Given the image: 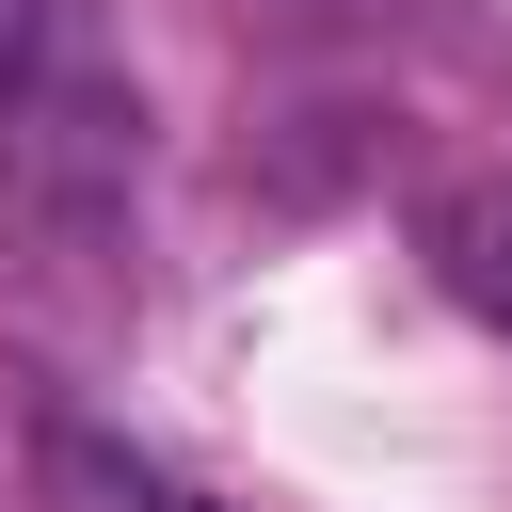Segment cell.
I'll return each mask as SVG.
<instances>
[{
  "mask_svg": "<svg viewBox=\"0 0 512 512\" xmlns=\"http://www.w3.org/2000/svg\"><path fill=\"white\" fill-rule=\"evenodd\" d=\"M48 48H64V0H0V112L48 80Z\"/></svg>",
  "mask_w": 512,
  "mask_h": 512,
  "instance_id": "obj_2",
  "label": "cell"
},
{
  "mask_svg": "<svg viewBox=\"0 0 512 512\" xmlns=\"http://www.w3.org/2000/svg\"><path fill=\"white\" fill-rule=\"evenodd\" d=\"M112 512H208V496H176V480H112Z\"/></svg>",
  "mask_w": 512,
  "mask_h": 512,
  "instance_id": "obj_3",
  "label": "cell"
},
{
  "mask_svg": "<svg viewBox=\"0 0 512 512\" xmlns=\"http://www.w3.org/2000/svg\"><path fill=\"white\" fill-rule=\"evenodd\" d=\"M416 240H432L448 304H464L480 336H512V192H496V176H448V192L416 208Z\"/></svg>",
  "mask_w": 512,
  "mask_h": 512,
  "instance_id": "obj_1",
  "label": "cell"
}]
</instances>
